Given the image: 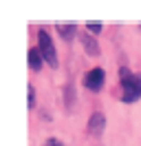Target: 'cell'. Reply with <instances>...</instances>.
<instances>
[{
  "label": "cell",
  "instance_id": "obj_1",
  "mask_svg": "<svg viewBox=\"0 0 141 146\" xmlns=\"http://www.w3.org/2000/svg\"><path fill=\"white\" fill-rule=\"evenodd\" d=\"M119 75H121V86H123V95L121 100L132 104L141 98V75L139 73H130L126 66L119 69Z\"/></svg>",
  "mask_w": 141,
  "mask_h": 146
},
{
  "label": "cell",
  "instance_id": "obj_2",
  "mask_svg": "<svg viewBox=\"0 0 141 146\" xmlns=\"http://www.w3.org/2000/svg\"><path fill=\"white\" fill-rule=\"evenodd\" d=\"M38 49H40L42 58L46 60V64L57 66V53H55V46H53V42H51V36H49L44 29L38 33Z\"/></svg>",
  "mask_w": 141,
  "mask_h": 146
},
{
  "label": "cell",
  "instance_id": "obj_3",
  "mask_svg": "<svg viewBox=\"0 0 141 146\" xmlns=\"http://www.w3.org/2000/svg\"><path fill=\"white\" fill-rule=\"evenodd\" d=\"M104 71L101 69H90V71L84 75V84H86V89L90 91H99L101 86H104Z\"/></svg>",
  "mask_w": 141,
  "mask_h": 146
},
{
  "label": "cell",
  "instance_id": "obj_4",
  "mask_svg": "<svg viewBox=\"0 0 141 146\" xmlns=\"http://www.w3.org/2000/svg\"><path fill=\"white\" fill-rule=\"evenodd\" d=\"M104 126H106L104 113H93L90 119H88V133L97 137V135H101V133H104Z\"/></svg>",
  "mask_w": 141,
  "mask_h": 146
},
{
  "label": "cell",
  "instance_id": "obj_5",
  "mask_svg": "<svg viewBox=\"0 0 141 146\" xmlns=\"http://www.w3.org/2000/svg\"><path fill=\"white\" fill-rule=\"evenodd\" d=\"M55 29H57V33H60L66 42H70V40L75 38V29L77 27H75V22H57Z\"/></svg>",
  "mask_w": 141,
  "mask_h": 146
},
{
  "label": "cell",
  "instance_id": "obj_6",
  "mask_svg": "<svg viewBox=\"0 0 141 146\" xmlns=\"http://www.w3.org/2000/svg\"><path fill=\"white\" fill-rule=\"evenodd\" d=\"M82 44H84L88 55H99V46H97V42L90 38V33H84V36H82Z\"/></svg>",
  "mask_w": 141,
  "mask_h": 146
},
{
  "label": "cell",
  "instance_id": "obj_7",
  "mask_svg": "<svg viewBox=\"0 0 141 146\" xmlns=\"http://www.w3.org/2000/svg\"><path fill=\"white\" fill-rule=\"evenodd\" d=\"M42 53H40V49H31L29 51V66L33 69V71H40L42 69Z\"/></svg>",
  "mask_w": 141,
  "mask_h": 146
},
{
  "label": "cell",
  "instance_id": "obj_8",
  "mask_svg": "<svg viewBox=\"0 0 141 146\" xmlns=\"http://www.w3.org/2000/svg\"><path fill=\"white\" fill-rule=\"evenodd\" d=\"M86 29H88V33H90V31H93V33H99V31H101V22H88Z\"/></svg>",
  "mask_w": 141,
  "mask_h": 146
},
{
  "label": "cell",
  "instance_id": "obj_9",
  "mask_svg": "<svg viewBox=\"0 0 141 146\" xmlns=\"http://www.w3.org/2000/svg\"><path fill=\"white\" fill-rule=\"evenodd\" d=\"M35 106V91H33V86L29 84V109H33Z\"/></svg>",
  "mask_w": 141,
  "mask_h": 146
},
{
  "label": "cell",
  "instance_id": "obj_10",
  "mask_svg": "<svg viewBox=\"0 0 141 146\" xmlns=\"http://www.w3.org/2000/svg\"><path fill=\"white\" fill-rule=\"evenodd\" d=\"M44 146H64L60 142V139H55V137H51V139H46V142H44Z\"/></svg>",
  "mask_w": 141,
  "mask_h": 146
}]
</instances>
